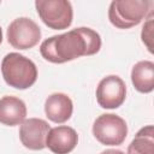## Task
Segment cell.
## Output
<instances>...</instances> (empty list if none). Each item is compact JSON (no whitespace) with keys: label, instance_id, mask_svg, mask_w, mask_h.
Listing matches in <instances>:
<instances>
[{"label":"cell","instance_id":"8fae6325","mask_svg":"<svg viewBox=\"0 0 154 154\" xmlns=\"http://www.w3.org/2000/svg\"><path fill=\"white\" fill-rule=\"evenodd\" d=\"M26 106L23 100L16 96H4L0 99V123L7 126L19 125L25 120Z\"/></svg>","mask_w":154,"mask_h":154},{"label":"cell","instance_id":"7a4b0ae2","mask_svg":"<svg viewBox=\"0 0 154 154\" xmlns=\"http://www.w3.org/2000/svg\"><path fill=\"white\" fill-rule=\"evenodd\" d=\"M1 73L10 87L22 90L30 88L37 79V67L34 61L14 52L4 57Z\"/></svg>","mask_w":154,"mask_h":154},{"label":"cell","instance_id":"30bf717a","mask_svg":"<svg viewBox=\"0 0 154 154\" xmlns=\"http://www.w3.org/2000/svg\"><path fill=\"white\" fill-rule=\"evenodd\" d=\"M73 112L72 100L63 93H54L46 99L45 102V113L47 118L54 123H65L67 122Z\"/></svg>","mask_w":154,"mask_h":154},{"label":"cell","instance_id":"2e32d148","mask_svg":"<svg viewBox=\"0 0 154 154\" xmlns=\"http://www.w3.org/2000/svg\"><path fill=\"white\" fill-rule=\"evenodd\" d=\"M2 42V30H1V26H0V43Z\"/></svg>","mask_w":154,"mask_h":154},{"label":"cell","instance_id":"6da1fadb","mask_svg":"<svg viewBox=\"0 0 154 154\" xmlns=\"http://www.w3.org/2000/svg\"><path fill=\"white\" fill-rule=\"evenodd\" d=\"M100 48V35L90 28L81 26L45 40L40 46V53L47 61L63 64L83 55L96 54Z\"/></svg>","mask_w":154,"mask_h":154},{"label":"cell","instance_id":"277c9868","mask_svg":"<svg viewBox=\"0 0 154 154\" xmlns=\"http://www.w3.org/2000/svg\"><path fill=\"white\" fill-rule=\"evenodd\" d=\"M36 11L41 20L51 29H67L73 18L72 5L67 0H36Z\"/></svg>","mask_w":154,"mask_h":154},{"label":"cell","instance_id":"5bb4252c","mask_svg":"<svg viewBox=\"0 0 154 154\" xmlns=\"http://www.w3.org/2000/svg\"><path fill=\"white\" fill-rule=\"evenodd\" d=\"M141 37H142L143 43L147 46L148 51L150 53H153V17H152V14L149 16L148 20L144 23V25L142 28Z\"/></svg>","mask_w":154,"mask_h":154},{"label":"cell","instance_id":"3957f363","mask_svg":"<svg viewBox=\"0 0 154 154\" xmlns=\"http://www.w3.org/2000/svg\"><path fill=\"white\" fill-rule=\"evenodd\" d=\"M152 5L149 0H114L108 8V19L116 28L130 29L147 17Z\"/></svg>","mask_w":154,"mask_h":154},{"label":"cell","instance_id":"5b68a950","mask_svg":"<svg viewBox=\"0 0 154 154\" xmlns=\"http://www.w3.org/2000/svg\"><path fill=\"white\" fill-rule=\"evenodd\" d=\"M94 137L105 146H119L128 135V125L125 120L112 113L101 114L93 124Z\"/></svg>","mask_w":154,"mask_h":154},{"label":"cell","instance_id":"7c38bea8","mask_svg":"<svg viewBox=\"0 0 154 154\" xmlns=\"http://www.w3.org/2000/svg\"><path fill=\"white\" fill-rule=\"evenodd\" d=\"M131 82L140 93L148 94L154 89V63L149 60L138 61L132 66Z\"/></svg>","mask_w":154,"mask_h":154},{"label":"cell","instance_id":"8992f818","mask_svg":"<svg viewBox=\"0 0 154 154\" xmlns=\"http://www.w3.org/2000/svg\"><path fill=\"white\" fill-rule=\"evenodd\" d=\"M41 38L40 26L28 17L16 18L7 28V41L16 49H30Z\"/></svg>","mask_w":154,"mask_h":154},{"label":"cell","instance_id":"9c48e42d","mask_svg":"<svg viewBox=\"0 0 154 154\" xmlns=\"http://www.w3.org/2000/svg\"><path fill=\"white\" fill-rule=\"evenodd\" d=\"M78 142V135L75 129L60 125L49 130L46 138V147L54 154H69L75 149Z\"/></svg>","mask_w":154,"mask_h":154},{"label":"cell","instance_id":"9a60e30c","mask_svg":"<svg viewBox=\"0 0 154 154\" xmlns=\"http://www.w3.org/2000/svg\"><path fill=\"white\" fill-rule=\"evenodd\" d=\"M101 154H125V153L122 150H118V149H106Z\"/></svg>","mask_w":154,"mask_h":154},{"label":"cell","instance_id":"52a82bcc","mask_svg":"<svg viewBox=\"0 0 154 154\" xmlns=\"http://www.w3.org/2000/svg\"><path fill=\"white\" fill-rule=\"evenodd\" d=\"M126 97V85L116 75L102 78L96 88V101L102 108L114 109L123 105Z\"/></svg>","mask_w":154,"mask_h":154},{"label":"cell","instance_id":"ba28073f","mask_svg":"<svg viewBox=\"0 0 154 154\" xmlns=\"http://www.w3.org/2000/svg\"><path fill=\"white\" fill-rule=\"evenodd\" d=\"M51 130L49 124L40 118L25 119L19 128L22 144L31 150H41L46 147V138Z\"/></svg>","mask_w":154,"mask_h":154},{"label":"cell","instance_id":"4fadbf2b","mask_svg":"<svg viewBox=\"0 0 154 154\" xmlns=\"http://www.w3.org/2000/svg\"><path fill=\"white\" fill-rule=\"evenodd\" d=\"M128 154H154V128H142L128 147Z\"/></svg>","mask_w":154,"mask_h":154}]
</instances>
